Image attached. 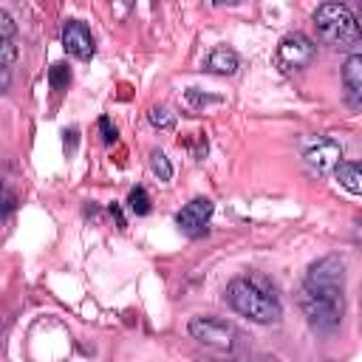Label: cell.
Here are the masks:
<instances>
[{"label":"cell","mask_w":362,"mask_h":362,"mask_svg":"<svg viewBox=\"0 0 362 362\" xmlns=\"http://www.w3.org/2000/svg\"><path fill=\"white\" fill-rule=\"evenodd\" d=\"M300 305L311 328L328 334L342 322L345 311V260L339 255H325L314 260L305 272Z\"/></svg>","instance_id":"1"},{"label":"cell","mask_w":362,"mask_h":362,"mask_svg":"<svg viewBox=\"0 0 362 362\" xmlns=\"http://www.w3.org/2000/svg\"><path fill=\"white\" fill-rule=\"evenodd\" d=\"M226 303L249 317L252 322H277L283 308H280V300L274 297L272 288H266L260 280L255 277H235L229 286H226Z\"/></svg>","instance_id":"2"},{"label":"cell","mask_w":362,"mask_h":362,"mask_svg":"<svg viewBox=\"0 0 362 362\" xmlns=\"http://www.w3.org/2000/svg\"><path fill=\"white\" fill-rule=\"evenodd\" d=\"M314 25H317V34L328 45H337V48H351V45H356L362 40V28H359L354 11L348 6H342V3L317 6Z\"/></svg>","instance_id":"3"},{"label":"cell","mask_w":362,"mask_h":362,"mask_svg":"<svg viewBox=\"0 0 362 362\" xmlns=\"http://www.w3.org/2000/svg\"><path fill=\"white\" fill-rule=\"evenodd\" d=\"M189 337L198 339L201 345H209L215 351H232L240 339V331L218 317H192L189 320Z\"/></svg>","instance_id":"4"},{"label":"cell","mask_w":362,"mask_h":362,"mask_svg":"<svg viewBox=\"0 0 362 362\" xmlns=\"http://www.w3.org/2000/svg\"><path fill=\"white\" fill-rule=\"evenodd\" d=\"M314 54H317V45L305 34L294 31V34H286L280 40V45H277V65L283 71H297V68H305L314 59Z\"/></svg>","instance_id":"5"},{"label":"cell","mask_w":362,"mask_h":362,"mask_svg":"<svg viewBox=\"0 0 362 362\" xmlns=\"http://www.w3.org/2000/svg\"><path fill=\"white\" fill-rule=\"evenodd\" d=\"M209 218H212V201L209 198H192L189 204L181 206V212L175 215V223H178V229L184 235L198 238V235L206 232Z\"/></svg>","instance_id":"6"},{"label":"cell","mask_w":362,"mask_h":362,"mask_svg":"<svg viewBox=\"0 0 362 362\" xmlns=\"http://www.w3.org/2000/svg\"><path fill=\"white\" fill-rule=\"evenodd\" d=\"M62 48L68 51V54H74V57H79V59H88V57H93V34H90V28L82 23V20H68L65 25H62Z\"/></svg>","instance_id":"7"},{"label":"cell","mask_w":362,"mask_h":362,"mask_svg":"<svg viewBox=\"0 0 362 362\" xmlns=\"http://www.w3.org/2000/svg\"><path fill=\"white\" fill-rule=\"evenodd\" d=\"M305 161L317 170V173H328L337 170L342 164V147L331 139H317L308 150H305Z\"/></svg>","instance_id":"8"},{"label":"cell","mask_w":362,"mask_h":362,"mask_svg":"<svg viewBox=\"0 0 362 362\" xmlns=\"http://www.w3.org/2000/svg\"><path fill=\"white\" fill-rule=\"evenodd\" d=\"M342 88L351 105H362V54H351L342 62Z\"/></svg>","instance_id":"9"},{"label":"cell","mask_w":362,"mask_h":362,"mask_svg":"<svg viewBox=\"0 0 362 362\" xmlns=\"http://www.w3.org/2000/svg\"><path fill=\"white\" fill-rule=\"evenodd\" d=\"M238 65H240L238 54L232 48H226V45L212 48L209 57H206V71H212V74H235Z\"/></svg>","instance_id":"10"},{"label":"cell","mask_w":362,"mask_h":362,"mask_svg":"<svg viewBox=\"0 0 362 362\" xmlns=\"http://www.w3.org/2000/svg\"><path fill=\"white\" fill-rule=\"evenodd\" d=\"M337 181L354 192V195H362V161H342L337 170Z\"/></svg>","instance_id":"11"},{"label":"cell","mask_w":362,"mask_h":362,"mask_svg":"<svg viewBox=\"0 0 362 362\" xmlns=\"http://www.w3.org/2000/svg\"><path fill=\"white\" fill-rule=\"evenodd\" d=\"M150 170H153V175L158 181H170L173 178V164H170V158L161 150H153L150 153Z\"/></svg>","instance_id":"12"},{"label":"cell","mask_w":362,"mask_h":362,"mask_svg":"<svg viewBox=\"0 0 362 362\" xmlns=\"http://www.w3.org/2000/svg\"><path fill=\"white\" fill-rule=\"evenodd\" d=\"M127 206H130V212H136V215H147V212H150V195H147V189H144V187L130 189Z\"/></svg>","instance_id":"13"},{"label":"cell","mask_w":362,"mask_h":362,"mask_svg":"<svg viewBox=\"0 0 362 362\" xmlns=\"http://www.w3.org/2000/svg\"><path fill=\"white\" fill-rule=\"evenodd\" d=\"M147 119H150V124L158 127V130H170V127L175 124V113H170L167 107H150Z\"/></svg>","instance_id":"14"},{"label":"cell","mask_w":362,"mask_h":362,"mask_svg":"<svg viewBox=\"0 0 362 362\" xmlns=\"http://www.w3.org/2000/svg\"><path fill=\"white\" fill-rule=\"evenodd\" d=\"M48 79H51V88H54V90H62V88H68V82H71V68L62 65V62H57V65H51Z\"/></svg>","instance_id":"15"},{"label":"cell","mask_w":362,"mask_h":362,"mask_svg":"<svg viewBox=\"0 0 362 362\" xmlns=\"http://www.w3.org/2000/svg\"><path fill=\"white\" fill-rule=\"evenodd\" d=\"M0 40H14V20L8 11H0Z\"/></svg>","instance_id":"16"},{"label":"cell","mask_w":362,"mask_h":362,"mask_svg":"<svg viewBox=\"0 0 362 362\" xmlns=\"http://www.w3.org/2000/svg\"><path fill=\"white\" fill-rule=\"evenodd\" d=\"M99 130H102V139H105L107 144H110V141H116V127L110 124V119H107V116H102V119H99Z\"/></svg>","instance_id":"17"}]
</instances>
